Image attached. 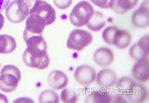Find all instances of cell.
I'll list each match as a JSON object with an SVG mask.
<instances>
[{
    "instance_id": "4dcf8cb0",
    "label": "cell",
    "mask_w": 149,
    "mask_h": 103,
    "mask_svg": "<svg viewBox=\"0 0 149 103\" xmlns=\"http://www.w3.org/2000/svg\"><path fill=\"white\" fill-rule=\"evenodd\" d=\"M4 23H5V18H4L3 14L0 13V30L3 28Z\"/></svg>"
},
{
    "instance_id": "4316f807",
    "label": "cell",
    "mask_w": 149,
    "mask_h": 103,
    "mask_svg": "<svg viewBox=\"0 0 149 103\" xmlns=\"http://www.w3.org/2000/svg\"><path fill=\"white\" fill-rule=\"evenodd\" d=\"M94 5L102 9L109 8V0H90Z\"/></svg>"
},
{
    "instance_id": "7402d4cb",
    "label": "cell",
    "mask_w": 149,
    "mask_h": 103,
    "mask_svg": "<svg viewBox=\"0 0 149 103\" xmlns=\"http://www.w3.org/2000/svg\"><path fill=\"white\" fill-rule=\"evenodd\" d=\"M116 88L121 95L126 96L134 89L136 83L130 77H123L117 81Z\"/></svg>"
},
{
    "instance_id": "f546056e",
    "label": "cell",
    "mask_w": 149,
    "mask_h": 103,
    "mask_svg": "<svg viewBox=\"0 0 149 103\" xmlns=\"http://www.w3.org/2000/svg\"><path fill=\"white\" fill-rule=\"evenodd\" d=\"M0 102H3V103H8V100L5 96V95L0 93Z\"/></svg>"
},
{
    "instance_id": "f1b7e54d",
    "label": "cell",
    "mask_w": 149,
    "mask_h": 103,
    "mask_svg": "<svg viewBox=\"0 0 149 103\" xmlns=\"http://www.w3.org/2000/svg\"><path fill=\"white\" fill-rule=\"evenodd\" d=\"M10 0H0V12H3L9 5Z\"/></svg>"
},
{
    "instance_id": "8fae6325",
    "label": "cell",
    "mask_w": 149,
    "mask_h": 103,
    "mask_svg": "<svg viewBox=\"0 0 149 103\" xmlns=\"http://www.w3.org/2000/svg\"><path fill=\"white\" fill-rule=\"evenodd\" d=\"M118 81L116 74L113 70L104 69L97 75L96 82L98 86L104 88H110L115 86Z\"/></svg>"
},
{
    "instance_id": "d6986e66",
    "label": "cell",
    "mask_w": 149,
    "mask_h": 103,
    "mask_svg": "<svg viewBox=\"0 0 149 103\" xmlns=\"http://www.w3.org/2000/svg\"><path fill=\"white\" fill-rule=\"evenodd\" d=\"M107 23V18L100 11L94 12L93 16L88 24V28L92 31H100Z\"/></svg>"
},
{
    "instance_id": "5b68a950",
    "label": "cell",
    "mask_w": 149,
    "mask_h": 103,
    "mask_svg": "<svg viewBox=\"0 0 149 103\" xmlns=\"http://www.w3.org/2000/svg\"><path fill=\"white\" fill-rule=\"evenodd\" d=\"M93 38L92 34L84 30H74L70 33L67 47L69 49L81 51L92 43Z\"/></svg>"
},
{
    "instance_id": "9c48e42d",
    "label": "cell",
    "mask_w": 149,
    "mask_h": 103,
    "mask_svg": "<svg viewBox=\"0 0 149 103\" xmlns=\"http://www.w3.org/2000/svg\"><path fill=\"white\" fill-rule=\"evenodd\" d=\"M149 53V36L145 35L139 41L133 45L130 49L129 54L135 61L148 58Z\"/></svg>"
},
{
    "instance_id": "ac0fdd59",
    "label": "cell",
    "mask_w": 149,
    "mask_h": 103,
    "mask_svg": "<svg viewBox=\"0 0 149 103\" xmlns=\"http://www.w3.org/2000/svg\"><path fill=\"white\" fill-rule=\"evenodd\" d=\"M132 41V36L127 31L118 29L116 31L113 41V45L121 49H123L130 45Z\"/></svg>"
},
{
    "instance_id": "603a6c76",
    "label": "cell",
    "mask_w": 149,
    "mask_h": 103,
    "mask_svg": "<svg viewBox=\"0 0 149 103\" xmlns=\"http://www.w3.org/2000/svg\"><path fill=\"white\" fill-rule=\"evenodd\" d=\"M59 98L57 94L52 90H46L39 96V102L41 103H58Z\"/></svg>"
},
{
    "instance_id": "4fadbf2b",
    "label": "cell",
    "mask_w": 149,
    "mask_h": 103,
    "mask_svg": "<svg viewBox=\"0 0 149 103\" xmlns=\"http://www.w3.org/2000/svg\"><path fill=\"white\" fill-rule=\"evenodd\" d=\"M94 61L96 65L101 67L111 65L114 61L115 56L113 51L108 47H101L94 53Z\"/></svg>"
},
{
    "instance_id": "e0dca14e",
    "label": "cell",
    "mask_w": 149,
    "mask_h": 103,
    "mask_svg": "<svg viewBox=\"0 0 149 103\" xmlns=\"http://www.w3.org/2000/svg\"><path fill=\"white\" fill-rule=\"evenodd\" d=\"M148 96L147 89L143 85L136 84L131 93L126 96L127 100L130 102L140 103L146 101Z\"/></svg>"
},
{
    "instance_id": "83f0119b",
    "label": "cell",
    "mask_w": 149,
    "mask_h": 103,
    "mask_svg": "<svg viewBox=\"0 0 149 103\" xmlns=\"http://www.w3.org/2000/svg\"><path fill=\"white\" fill-rule=\"evenodd\" d=\"M111 102H127L125 99L122 97V95L119 96H111Z\"/></svg>"
},
{
    "instance_id": "8992f818",
    "label": "cell",
    "mask_w": 149,
    "mask_h": 103,
    "mask_svg": "<svg viewBox=\"0 0 149 103\" xmlns=\"http://www.w3.org/2000/svg\"><path fill=\"white\" fill-rule=\"evenodd\" d=\"M30 14H37L44 19L47 26L52 24L56 19V14L54 8L49 3L41 0H37L30 9Z\"/></svg>"
},
{
    "instance_id": "3957f363",
    "label": "cell",
    "mask_w": 149,
    "mask_h": 103,
    "mask_svg": "<svg viewBox=\"0 0 149 103\" xmlns=\"http://www.w3.org/2000/svg\"><path fill=\"white\" fill-rule=\"evenodd\" d=\"M94 13L93 6L88 1H82L74 7L69 15V19L72 25L83 27L87 25Z\"/></svg>"
},
{
    "instance_id": "484cf974",
    "label": "cell",
    "mask_w": 149,
    "mask_h": 103,
    "mask_svg": "<svg viewBox=\"0 0 149 103\" xmlns=\"http://www.w3.org/2000/svg\"><path fill=\"white\" fill-rule=\"evenodd\" d=\"M72 3V0H54V5L61 10L68 9Z\"/></svg>"
},
{
    "instance_id": "7c38bea8",
    "label": "cell",
    "mask_w": 149,
    "mask_h": 103,
    "mask_svg": "<svg viewBox=\"0 0 149 103\" xmlns=\"http://www.w3.org/2000/svg\"><path fill=\"white\" fill-rule=\"evenodd\" d=\"M132 76L136 81L146 82L149 79L148 58L136 61L132 71Z\"/></svg>"
},
{
    "instance_id": "6da1fadb",
    "label": "cell",
    "mask_w": 149,
    "mask_h": 103,
    "mask_svg": "<svg viewBox=\"0 0 149 103\" xmlns=\"http://www.w3.org/2000/svg\"><path fill=\"white\" fill-rule=\"evenodd\" d=\"M37 0H15L9 3L5 10L8 20L13 23H19L29 16L30 9Z\"/></svg>"
},
{
    "instance_id": "cb8c5ba5",
    "label": "cell",
    "mask_w": 149,
    "mask_h": 103,
    "mask_svg": "<svg viewBox=\"0 0 149 103\" xmlns=\"http://www.w3.org/2000/svg\"><path fill=\"white\" fill-rule=\"evenodd\" d=\"M61 99L63 102L74 103L77 102L78 96L74 91L65 89L61 93Z\"/></svg>"
},
{
    "instance_id": "277c9868",
    "label": "cell",
    "mask_w": 149,
    "mask_h": 103,
    "mask_svg": "<svg viewBox=\"0 0 149 103\" xmlns=\"http://www.w3.org/2000/svg\"><path fill=\"white\" fill-rule=\"evenodd\" d=\"M26 45V50L31 56L41 58L44 57L47 51V45L42 34L23 35Z\"/></svg>"
},
{
    "instance_id": "44dd1931",
    "label": "cell",
    "mask_w": 149,
    "mask_h": 103,
    "mask_svg": "<svg viewBox=\"0 0 149 103\" xmlns=\"http://www.w3.org/2000/svg\"><path fill=\"white\" fill-rule=\"evenodd\" d=\"M17 47L15 39L8 34L0 35V54H10Z\"/></svg>"
},
{
    "instance_id": "7a4b0ae2",
    "label": "cell",
    "mask_w": 149,
    "mask_h": 103,
    "mask_svg": "<svg viewBox=\"0 0 149 103\" xmlns=\"http://www.w3.org/2000/svg\"><path fill=\"white\" fill-rule=\"evenodd\" d=\"M21 80L19 69L13 65H6L0 72V90L11 93L17 89Z\"/></svg>"
},
{
    "instance_id": "ffe728a7",
    "label": "cell",
    "mask_w": 149,
    "mask_h": 103,
    "mask_svg": "<svg viewBox=\"0 0 149 103\" xmlns=\"http://www.w3.org/2000/svg\"><path fill=\"white\" fill-rule=\"evenodd\" d=\"M86 103L111 102V94L106 91H94L86 97Z\"/></svg>"
},
{
    "instance_id": "2e32d148",
    "label": "cell",
    "mask_w": 149,
    "mask_h": 103,
    "mask_svg": "<svg viewBox=\"0 0 149 103\" xmlns=\"http://www.w3.org/2000/svg\"><path fill=\"white\" fill-rule=\"evenodd\" d=\"M139 0H109V8L118 14H124L135 8Z\"/></svg>"
},
{
    "instance_id": "ba28073f",
    "label": "cell",
    "mask_w": 149,
    "mask_h": 103,
    "mask_svg": "<svg viewBox=\"0 0 149 103\" xmlns=\"http://www.w3.org/2000/svg\"><path fill=\"white\" fill-rule=\"evenodd\" d=\"M76 81L83 86H89L96 81L95 69L89 65L78 66L74 73Z\"/></svg>"
},
{
    "instance_id": "5bb4252c",
    "label": "cell",
    "mask_w": 149,
    "mask_h": 103,
    "mask_svg": "<svg viewBox=\"0 0 149 103\" xmlns=\"http://www.w3.org/2000/svg\"><path fill=\"white\" fill-rule=\"evenodd\" d=\"M67 75L61 71L55 70L50 72L48 76V82L54 89L60 90L65 88L68 84Z\"/></svg>"
},
{
    "instance_id": "9a60e30c",
    "label": "cell",
    "mask_w": 149,
    "mask_h": 103,
    "mask_svg": "<svg viewBox=\"0 0 149 103\" xmlns=\"http://www.w3.org/2000/svg\"><path fill=\"white\" fill-rule=\"evenodd\" d=\"M23 60L27 66L38 69L47 68L50 63V59L47 54L43 58H36L31 56L26 49L23 54Z\"/></svg>"
},
{
    "instance_id": "52a82bcc",
    "label": "cell",
    "mask_w": 149,
    "mask_h": 103,
    "mask_svg": "<svg viewBox=\"0 0 149 103\" xmlns=\"http://www.w3.org/2000/svg\"><path fill=\"white\" fill-rule=\"evenodd\" d=\"M23 35L42 34L47 24L44 18L37 14H30L26 18Z\"/></svg>"
},
{
    "instance_id": "30bf717a",
    "label": "cell",
    "mask_w": 149,
    "mask_h": 103,
    "mask_svg": "<svg viewBox=\"0 0 149 103\" xmlns=\"http://www.w3.org/2000/svg\"><path fill=\"white\" fill-rule=\"evenodd\" d=\"M133 25L139 28H145L149 25L148 0H145L133 13L132 18Z\"/></svg>"
},
{
    "instance_id": "d4e9b609",
    "label": "cell",
    "mask_w": 149,
    "mask_h": 103,
    "mask_svg": "<svg viewBox=\"0 0 149 103\" xmlns=\"http://www.w3.org/2000/svg\"><path fill=\"white\" fill-rule=\"evenodd\" d=\"M118 29V28L115 26H108L103 31L102 36H103V38L105 43H107L108 45H113V38H114L115 33Z\"/></svg>"
}]
</instances>
